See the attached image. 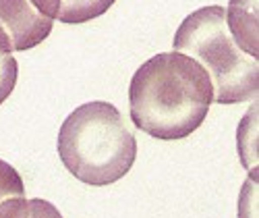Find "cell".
Returning <instances> with one entry per match:
<instances>
[{
	"label": "cell",
	"mask_w": 259,
	"mask_h": 218,
	"mask_svg": "<svg viewBox=\"0 0 259 218\" xmlns=\"http://www.w3.org/2000/svg\"><path fill=\"white\" fill-rule=\"evenodd\" d=\"M17 75H19L17 58L13 56L7 35L0 31V104H5L7 98L13 94L17 85Z\"/></svg>",
	"instance_id": "obj_8"
},
{
	"label": "cell",
	"mask_w": 259,
	"mask_h": 218,
	"mask_svg": "<svg viewBox=\"0 0 259 218\" xmlns=\"http://www.w3.org/2000/svg\"><path fill=\"white\" fill-rule=\"evenodd\" d=\"M58 156L81 183L104 187L133 168L137 139L114 104L94 100L64 119L58 131Z\"/></svg>",
	"instance_id": "obj_2"
},
{
	"label": "cell",
	"mask_w": 259,
	"mask_h": 218,
	"mask_svg": "<svg viewBox=\"0 0 259 218\" xmlns=\"http://www.w3.org/2000/svg\"><path fill=\"white\" fill-rule=\"evenodd\" d=\"M172 48L205 69L213 87V102L236 104L257 98L259 62L234 42L226 25L224 7H203L185 17L172 40Z\"/></svg>",
	"instance_id": "obj_3"
},
{
	"label": "cell",
	"mask_w": 259,
	"mask_h": 218,
	"mask_svg": "<svg viewBox=\"0 0 259 218\" xmlns=\"http://www.w3.org/2000/svg\"><path fill=\"white\" fill-rule=\"evenodd\" d=\"M54 21L41 15L31 0H0V31L11 44L13 52H23L39 46Z\"/></svg>",
	"instance_id": "obj_4"
},
{
	"label": "cell",
	"mask_w": 259,
	"mask_h": 218,
	"mask_svg": "<svg viewBox=\"0 0 259 218\" xmlns=\"http://www.w3.org/2000/svg\"><path fill=\"white\" fill-rule=\"evenodd\" d=\"M23 195H25V185L21 174L15 170V166L0 160V204L11 198H23Z\"/></svg>",
	"instance_id": "obj_9"
},
{
	"label": "cell",
	"mask_w": 259,
	"mask_h": 218,
	"mask_svg": "<svg viewBox=\"0 0 259 218\" xmlns=\"http://www.w3.org/2000/svg\"><path fill=\"white\" fill-rule=\"evenodd\" d=\"M226 25L239 48L257 58V0H230L226 9Z\"/></svg>",
	"instance_id": "obj_6"
},
{
	"label": "cell",
	"mask_w": 259,
	"mask_h": 218,
	"mask_svg": "<svg viewBox=\"0 0 259 218\" xmlns=\"http://www.w3.org/2000/svg\"><path fill=\"white\" fill-rule=\"evenodd\" d=\"M33 7L48 19L81 25L110 11L116 0H31Z\"/></svg>",
	"instance_id": "obj_5"
},
{
	"label": "cell",
	"mask_w": 259,
	"mask_h": 218,
	"mask_svg": "<svg viewBox=\"0 0 259 218\" xmlns=\"http://www.w3.org/2000/svg\"><path fill=\"white\" fill-rule=\"evenodd\" d=\"M0 218H62V214L48 200H25L23 195L0 204Z\"/></svg>",
	"instance_id": "obj_7"
},
{
	"label": "cell",
	"mask_w": 259,
	"mask_h": 218,
	"mask_svg": "<svg viewBox=\"0 0 259 218\" xmlns=\"http://www.w3.org/2000/svg\"><path fill=\"white\" fill-rule=\"evenodd\" d=\"M213 102V87L197 60L181 52H160L145 60L128 85L135 127L172 141L197 131Z\"/></svg>",
	"instance_id": "obj_1"
}]
</instances>
